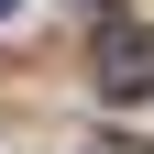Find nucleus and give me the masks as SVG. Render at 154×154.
Wrapping results in <instances>:
<instances>
[{
    "mask_svg": "<svg viewBox=\"0 0 154 154\" xmlns=\"http://www.w3.org/2000/svg\"><path fill=\"white\" fill-rule=\"evenodd\" d=\"M99 88H110V99H143V88H154V33L143 22H110L99 33Z\"/></svg>",
    "mask_w": 154,
    "mask_h": 154,
    "instance_id": "obj_1",
    "label": "nucleus"
},
{
    "mask_svg": "<svg viewBox=\"0 0 154 154\" xmlns=\"http://www.w3.org/2000/svg\"><path fill=\"white\" fill-rule=\"evenodd\" d=\"M0 11H11V0H0Z\"/></svg>",
    "mask_w": 154,
    "mask_h": 154,
    "instance_id": "obj_2",
    "label": "nucleus"
}]
</instances>
